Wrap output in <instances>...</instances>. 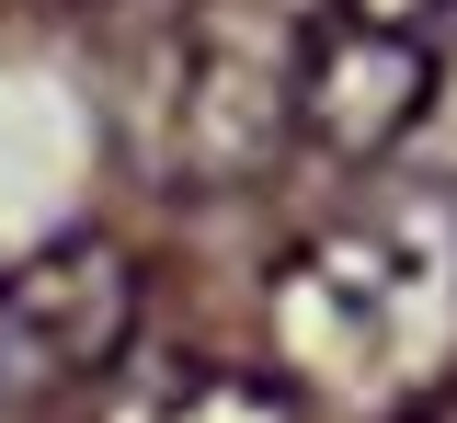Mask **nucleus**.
Segmentation results:
<instances>
[{
  "label": "nucleus",
  "mask_w": 457,
  "mask_h": 423,
  "mask_svg": "<svg viewBox=\"0 0 457 423\" xmlns=\"http://www.w3.org/2000/svg\"><path fill=\"white\" fill-rule=\"evenodd\" d=\"M104 423H297V401L240 366H149Z\"/></svg>",
  "instance_id": "nucleus-5"
},
{
  "label": "nucleus",
  "mask_w": 457,
  "mask_h": 423,
  "mask_svg": "<svg viewBox=\"0 0 457 423\" xmlns=\"http://www.w3.org/2000/svg\"><path fill=\"white\" fill-rule=\"evenodd\" d=\"M137 344V252L114 229H57L0 275V412H46Z\"/></svg>",
  "instance_id": "nucleus-4"
},
{
  "label": "nucleus",
  "mask_w": 457,
  "mask_h": 423,
  "mask_svg": "<svg viewBox=\"0 0 457 423\" xmlns=\"http://www.w3.org/2000/svg\"><path fill=\"white\" fill-rule=\"evenodd\" d=\"M435 69H446V0H332V23L297 35V137L332 172H366L435 104Z\"/></svg>",
  "instance_id": "nucleus-3"
},
{
  "label": "nucleus",
  "mask_w": 457,
  "mask_h": 423,
  "mask_svg": "<svg viewBox=\"0 0 457 423\" xmlns=\"http://www.w3.org/2000/svg\"><path fill=\"white\" fill-rule=\"evenodd\" d=\"M149 137L183 183H252L297 137V35L263 0H206L171 35V80H161Z\"/></svg>",
  "instance_id": "nucleus-2"
},
{
  "label": "nucleus",
  "mask_w": 457,
  "mask_h": 423,
  "mask_svg": "<svg viewBox=\"0 0 457 423\" xmlns=\"http://www.w3.org/2000/svg\"><path fill=\"white\" fill-rule=\"evenodd\" d=\"M275 332L297 377L332 401H435L457 355V206L332 218L320 241H297L275 275Z\"/></svg>",
  "instance_id": "nucleus-1"
},
{
  "label": "nucleus",
  "mask_w": 457,
  "mask_h": 423,
  "mask_svg": "<svg viewBox=\"0 0 457 423\" xmlns=\"http://www.w3.org/2000/svg\"><path fill=\"white\" fill-rule=\"evenodd\" d=\"M411 423H457V389H435V401H411Z\"/></svg>",
  "instance_id": "nucleus-6"
}]
</instances>
